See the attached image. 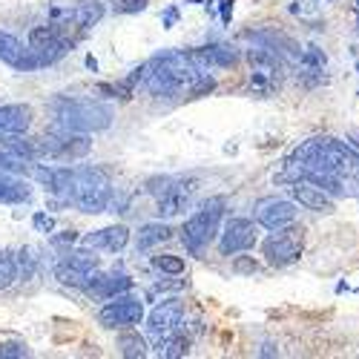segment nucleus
Listing matches in <instances>:
<instances>
[{
  "label": "nucleus",
  "instance_id": "nucleus-6",
  "mask_svg": "<svg viewBox=\"0 0 359 359\" xmlns=\"http://www.w3.org/2000/svg\"><path fill=\"white\" fill-rule=\"evenodd\" d=\"M64 52H67V38L61 35V29L55 23L35 26L29 32V46H26V72L55 64L57 57H64Z\"/></svg>",
  "mask_w": 359,
  "mask_h": 359
},
{
  "label": "nucleus",
  "instance_id": "nucleus-10",
  "mask_svg": "<svg viewBox=\"0 0 359 359\" xmlns=\"http://www.w3.org/2000/svg\"><path fill=\"white\" fill-rule=\"evenodd\" d=\"M89 149H93V141L86 138V133L64 130V135L38 138V153L41 156H52V158H83Z\"/></svg>",
  "mask_w": 359,
  "mask_h": 359
},
{
  "label": "nucleus",
  "instance_id": "nucleus-7",
  "mask_svg": "<svg viewBox=\"0 0 359 359\" xmlns=\"http://www.w3.org/2000/svg\"><path fill=\"white\" fill-rule=\"evenodd\" d=\"M302 248H305V238H302V230L296 227H282V230H273V236L264 242V256L271 264L276 267H285V264H293L299 256H302Z\"/></svg>",
  "mask_w": 359,
  "mask_h": 359
},
{
  "label": "nucleus",
  "instance_id": "nucleus-21",
  "mask_svg": "<svg viewBox=\"0 0 359 359\" xmlns=\"http://www.w3.org/2000/svg\"><path fill=\"white\" fill-rule=\"evenodd\" d=\"M64 15H67L75 26L89 29V26H95V23L104 18V6L98 4V0H81L75 9H69V12H64Z\"/></svg>",
  "mask_w": 359,
  "mask_h": 359
},
{
  "label": "nucleus",
  "instance_id": "nucleus-26",
  "mask_svg": "<svg viewBox=\"0 0 359 359\" xmlns=\"http://www.w3.org/2000/svg\"><path fill=\"white\" fill-rule=\"evenodd\" d=\"M29 356V345L15 334H0V359H20Z\"/></svg>",
  "mask_w": 359,
  "mask_h": 359
},
{
  "label": "nucleus",
  "instance_id": "nucleus-17",
  "mask_svg": "<svg viewBox=\"0 0 359 359\" xmlns=\"http://www.w3.org/2000/svg\"><path fill=\"white\" fill-rule=\"evenodd\" d=\"M290 190H293V198L302 207H308V210H313V213H334L337 210L334 196H327L322 187H316L311 182H293Z\"/></svg>",
  "mask_w": 359,
  "mask_h": 359
},
{
  "label": "nucleus",
  "instance_id": "nucleus-30",
  "mask_svg": "<svg viewBox=\"0 0 359 359\" xmlns=\"http://www.w3.org/2000/svg\"><path fill=\"white\" fill-rule=\"evenodd\" d=\"M153 267H158L161 273H170V276H182V273H184V259H182V256L164 253V256H156V259H153Z\"/></svg>",
  "mask_w": 359,
  "mask_h": 359
},
{
  "label": "nucleus",
  "instance_id": "nucleus-29",
  "mask_svg": "<svg viewBox=\"0 0 359 359\" xmlns=\"http://www.w3.org/2000/svg\"><path fill=\"white\" fill-rule=\"evenodd\" d=\"M184 178H172V175H158V178H149L147 182V193H153L156 198H161V196H167V193H172L178 184H182Z\"/></svg>",
  "mask_w": 359,
  "mask_h": 359
},
{
  "label": "nucleus",
  "instance_id": "nucleus-12",
  "mask_svg": "<svg viewBox=\"0 0 359 359\" xmlns=\"http://www.w3.org/2000/svg\"><path fill=\"white\" fill-rule=\"evenodd\" d=\"M187 57L198 69H230V67L238 64V52L233 46H224V43H210V46L190 49Z\"/></svg>",
  "mask_w": 359,
  "mask_h": 359
},
{
  "label": "nucleus",
  "instance_id": "nucleus-37",
  "mask_svg": "<svg viewBox=\"0 0 359 359\" xmlns=\"http://www.w3.org/2000/svg\"><path fill=\"white\" fill-rule=\"evenodd\" d=\"M219 6H222V20L230 23V18H233V0H219Z\"/></svg>",
  "mask_w": 359,
  "mask_h": 359
},
{
  "label": "nucleus",
  "instance_id": "nucleus-14",
  "mask_svg": "<svg viewBox=\"0 0 359 359\" xmlns=\"http://www.w3.org/2000/svg\"><path fill=\"white\" fill-rule=\"evenodd\" d=\"M35 178L57 201H72L75 170H69V167H38L35 170Z\"/></svg>",
  "mask_w": 359,
  "mask_h": 359
},
{
  "label": "nucleus",
  "instance_id": "nucleus-8",
  "mask_svg": "<svg viewBox=\"0 0 359 359\" xmlns=\"http://www.w3.org/2000/svg\"><path fill=\"white\" fill-rule=\"evenodd\" d=\"M144 319V302L135 296H112V302L101 308L98 313V322L104 327H109V331H115V327H121V331H127V327H135L138 322Z\"/></svg>",
  "mask_w": 359,
  "mask_h": 359
},
{
  "label": "nucleus",
  "instance_id": "nucleus-28",
  "mask_svg": "<svg viewBox=\"0 0 359 359\" xmlns=\"http://www.w3.org/2000/svg\"><path fill=\"white\" fill-rule=\"evenodd\" d=\"M0 170H6V172H29V161L20 158L18 153H12V149L0 141Z\"/></svg>",
  "mask_w": 359,
  "mask_h": 359
},
{
  "label": "nucleus",
  "instance_id": "nucleus-20",
  "mask_svg": "<svg viewBox=\"0 0 359 359\" xmlns=\"http://www.w3.org/2000/svg\"><path fill=\"white\" fill-rule=\"evenodd\" d=\"M190 190L193 187H184V182L178 184L172 193H167V196H161L158 198V216H164V219H170V216H178V213H184V207L190 204Z\"/></svg>",
  "mask_w": 359,
  "mask_h": 359
},
{
  "label": "nucleus",
  "instance_id": "nucleus-32",
  "mask_svg": "<svg viewBox=\"0 0 359 359\" xmlns=\"http://www.w3.org/2000/svg\"><path fill=\"white\" fill-rule=\"evenodd\" d=\"M167 359H178V356H187L190 353V339L187 337H170L164 342V351H161Z\"/></svg>",
  "mask_w": 359,
  "mask_h": 359
},
{
  "label": "nucleus",
  "instance_id": "nucleus-2",
  "mask_svg": "<svg viewBox=\"0 0 359 359\" xmlns=\"http://www.w3.org/2000/svg\"><path fill=\"white\" fill-rule=\"evenodd\" d=\"M127 81L133 86L144 81L149 95L156 98H201L216 89V78L207 69H198L187 57V52H164L144 67L133 69Z\"/></svg>",
  "mask_w": 359,
  "mask_h": 359
},
{
  "label": "nucleus",
  "instance_id": "nucleus-11",
  "mask_svg": "<svg viewBox=\"0 0 359 359\" xmlns=\"http://www.w3.org/2000/svg\"><path fill=\"white\" fill-rule=\"evenodd\" d=\"M256 245V224L250 219H230L222 230V242L219 250L222 256H236V253H245Z\"/></svg>",
  "mask_w": 359,
  "mask_h": 359
},
{
  "label": "nucleus",
  "instance_id": "nucleus-24",
  "mask_svg": "<svg viewBox=\"0 0 359 359\" xmlns=\"http://www.w3.org/2000/svg\"><path fill=\"white\" fill-rule=\"evenodd\" d=\"M95 273H86V271H78V267H72L69 262H61L55 264V279L64 282V285H72V287H89V282H93Z\"/></svg>",
  "mask_w": 359,
  "mask_h": 359
},
{
  "label": "nucleus",
  "instance_id": "nucleus-18",
  "mask_svg": "<svg viewBox=\"0 0 359 359\" xmlns=\"http://www.w3.org/2000/svg\"><path fill=\"white\" fill-rule=\"evenodd\" d=\"M130 287H133V279H130V276H124V273H107V276L95 273L86 290L93 293L95 299H112V296L127 293Z\"/></svg>",
  "mask_w": 359,
  "mask_h": 359
},
{
  "label": "nucleus",
  "instance_id": "nucleus-22",
  "mask_svg": "<svg viewBox=\"0 0 359 359\" xmlns=\"http://www.w3.org/2000/svg\"><path fill=\"white\" fill-rule=\"evenodd\" d=\"M29 198V187L23 182L6 170H0V201L4 204H18V201H26Z\"/></svg>",
  "mask_w": 359,
  "mask_h": 359
},
{
  "label": "nucleus",
  "instance_id": "nucleus-33",
  "mask_svg": "<svg viewBox=\"0 0 359 359\" xmlns=\"http://www.w3.org/2000/svg\"><path fill=\"white\" fill-rule=\"evenodd\" d=\"M32 227H35L38 233H52V230H55V216H49V213H35V216H32Z\"/></svg>",
  "mask_w": 359,
  "mask_h": 359
},
{
  "label": "nucleus",
  "instance_id": "nucleus-40",
  "mask_svg": "<svg viewBox=\"0 0 359 359\" xmlns=\"http://www.w3.org/2000/svg\"><path fill=\"white\" fill-rule=\"evenodd\" d=\"M356 4H359V0H356Z\"/></svg>",
  "mask_w": 359,
  "mask_h": 359
},
{
  "label": "nucleus",
  "instance_id": "nucleus-35",
  "mask_svg": "<svg viewBox=\"0 0 359 359\" xmlns=\"http://www.w3.org/2000/svg\"><path fill=\"white\" fill-rule=\"evenodd\" d=\"M233 267L236 273H256V262H248V259H236Z\"/></svg>",
  "mask_w": 359,
  "mask_h": 359
},
{
  "label": "nucleus",
  "instance_id": "nucleus-1",
  "mask_svg": "<svg viewBox=\"0 0 359 359\" xmlns=\"http://www.w3.org/2000/svg\"><path fill=\"white\" fill-rule=\"evenodd\" d=\"M285 175L290 182H311L327 196H359V153L337 138H311L293 149Z\"/></svg>",
  "mask_w": 359,
  "mask_h": 359
},
{
  "label": "nucleus",
  "instance_id": "nucleus-39",
  "mask_svg": "<svg viewBox=\"0 0 359 359\" xmlns=\"http://www.w3.org/2000/svg\"><path fill=\"white\" fill-rule=\"evenodd\" d=\"M86 67H89V69H93V72L98 69V61H95V57H93V55H86Z\"/></svg>",
  "mask_w": 359,
  "mask_h": 359
},
{
  "label": "nucleus",
  "instance_id": "nucleus-16",
  "mask_svg": "<svg viewBox=\"0 0 359 359\" xmlns=\"http://www.w3.org/2000/svg\"><path fill=\"white\" fill-rule=\"evenodd\" d=\"M32 107L29 104H4L0 107V135H23L32 127Z\"/></svg>",
  "mask_w": 359,
  "mask_h": 359
},
{
  "label": "nucleus",
  "instance_id": "nucleus-23",
  "mask_svg": "<svg viewBox=\"0 0 359 359\" xmlns=\"http://www.w3.org/2000/svg\"><path fill=\"white\" fill-rule=\"evenodd\" d=\"M170 233H172V230H170L167 224H161V222H149V224H144V227L138 230V250H149V248H156V245L167 242Z\"/></svg>",
  "mask_w": 359,
  "mask_h": 359
},
{
  "label": "nucleus",
  "instance_id": "nucleus-9",
  "mask_svg": "<svg viewBox=\"0 0 359 359\" xmlns=\"http://www.w3.org/2000/svg\"><path fill=\"white\" fill-rule=\"evenodd\" d=\"M182 316H184V305L178 302V299H164V302H158L153 311H149L147 327H149V337L158 342V351H161V345L178 331V325H182Z\"/></svg>",
  "mask_w": 359,
  "mask_h": 359
},
{
  "label": "nucleus",
  "instance_id": "nucleus-36",
  "mask_svg": "<svg viewBox=\"0 0 359 359\" xmlns=\"http://www.w3.org/2000/svg\"><path fill=\"white\" fill-rule=\"evenodd\" d=\"M175 20H178V9H175V6H170V9L164 12L161 23H164V29H172V26H175Z\"/></svg>",
  "mask_w": 359,
  "mask_h": 359
},
{
  "label": "nucleus",
  "instance_id": "nucleus-4",
  "mask_svg": "<svg viewBox=\"0 0 359 359\" xmlns=\"http://www.w3.org/2000/svg\"><path fill=\"white\" fill-rule=\"evenodd\" d=\"M112 201V182L101 167H75L72 204L81 213H104Z\"/></svg>",
  "mask_w": 359,
  "mask_h": 359
},
{
  "label": "nucleus",
  "instance_id": "nucleus-19",
  "mask_svg": "<svg viewBox=\"0 0 359 359\" xmlns=\"http://www.w3.org/2000/svg\"><path fill=\"white\" fill-rule=\"evenodd\" d=\"M0 61L18 72H26V46L12 32H0Z\"/></svg>",
  "mask_w": 359,
  "mask_h": 359
},
{
  "label": "nucleus",
  "instance_id": "nucleus-13",
  "mask_svg": "<svg viewBox=\"0 0 359 359\" xmlns=\"http://www.w3.org/2000/svg\"><path fill=\"white\" fill-rule=\"evenodd\" d=\"M293 219H296V207L285 198H262L256 204V222L267 230H282L293 224Z\"/></svg>",
  "mask_w": 359,
  "mask_h": 359
},
{
  "label": "nucleus",
  "instance_id": "nucleus-25",
  "mask_svg": "<svg viewBox=\"0 0 359 359\" xmlns=\"http://www.w3.org/2000/svg\"><path fill=\"white\" fill-rule=\"evenodd\" d=\"M118 348H121V353H124L127 359H141V356H147V342L133 331V327H127V334L118 337Z\"/></svg>",
  "mask_w": 359,
  "mask_h": 359
},
{
  "label": "nucleus",
  "instance_id": "nucleus-5",
  "mask_svg": "<svg viewBox=\"0 0 359 359\" xmlns=\"http://www.w3.org/2000/svg\"><path fill=\"white\" fill-rule=\"evenodd\" d=\"M224 207H227V198H224V196L207 198V201L201 204V210L193 213V216L184 222V227H182V242H184V248H187L193 256H198V253L216 238L219 222H222V216H224Z\"/></svg>",
  "mask_w": 359,
  "mask_h": 359
},
{
  "label": "nucleus",
  "instance_id": "nucleus-31",
  "mask_svg": "<svg viewBox=\"0 0 359 359\" xmlns=\"http://www.w3.org/2000/svg\"><path fill=\"white\" fill-rule=\"evenodd\" d=\"M15 279H18V262L6 250H0V290L9 287Z\"/></svg>",
  "mask_w": 359,
  "mask_h": 359
},
{
  "label": "nucleus",
  "instance_id": "nucleus-15",
  "mask_svg": "<svg viewBox=\"0 0 359 359\" xmlns=\"http://www.w3.org/2000/svg\"><path fill=\"white\" fill-rule=\"evenodd\" d=\"M130 245V230L124 224H112V227H104V230H95L83 236V248H93V250H109V253H118Z\"/></svg>",
  "mask_w": 359,
  "mask_h": 359
},
{
  "label": "nucleus",
  "instance_id": "nucleus-3",
  "mask_svg": "<svg viewBox=\"0 0 359 359\" xmlns=\"http://www.w3.org/2000/svg\"><path fill=\"white\" fill-rule=\"evenodd\" d=\"M57 124L69 133H101L112 124V109L98 101H78V98H57L55 104Z\"/></svg>",
  "mask_w": 359,
  "mask_h": 359
},
{
  "label": "nucleus",
  "instance_id": "nucleus-38",
  "mask_svg": "<svg viewBox=\"0 0 359 359\" xmlns=\"http://www.w3.org/2000/svg\"><path fill=\"white\" fill-rule=\"evenodd\" d=\"M75 238H78V236H75L72 230H67L64 236H55V238H52V242H55V245H64V242H75Z\"/></svg>",
  "mask_w": 359,
  "mask_h": 359
},
{
  "label": "nucleus",
  "instance_id": "nucleus-34",
  "mask_svg": "<svg viewBox=\"0 0 359 359\" xmlns=\"http://www.w3.org/2000/svg\"><path fill=\"white\" fill-rule=\"evenodd\" d=\"M115 6H118V12L130 15V12H141L147 6V0H115Z\"/></svg>",
  "mask_w": 359,
  "mask_h": 359
},
{
  "label": "nucleus",
  "instance_id": "nucleus-27",
  "mask_svg": "<svg viewBox=\"0 0 359 359\" xmlns=\"http://www.w3.org/2000/svg\"><path fill=\"white\" fill-rule=\"evenodd\" d=\"M64 262H69L72 267H78V271H86V273H95V271H98V256H95V250H93V248L72 250V253H67V259H64Z\"/></svg>",
  "mask_w": 359,
  "mask_h": 359
}]
</instances>
